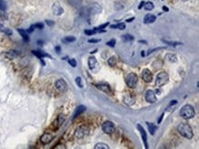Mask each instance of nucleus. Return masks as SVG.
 Here are the masks:
<instances>
[{"label": "nucleus", "mask_w": 199, "mask_h": 149, "mask_svg": "<svg viewBox=\"0 0 199 149\" xmlns=\"http://www.w3.org/2000/svg\"><path fill=\"white\" fill-rule=\"evenodd\" d=\"M177 131L181 135L187 138V139H192L194 136L193 129L191 128V126L187 124H180L177 127Z\"/></svg>", "instance_id": "obj_1"}, {"label": "nucleus", "mask_w": 199, "mask_h": 149, "mask_svg": "<svg viewBox=\"0 0 199 149\" xmlns=\"http://www.w3.org/2000/svg\"><path fill=\"white\" fill-rule=\"evenodd\" d=\"M180 115L184 119H192L195 115V108L190 104H185L184 106H183L180 111Z\"/></svg>", "instance_id": "obj_2"}, {"label": "nucleus", "mask_w": 199, "mask_h": 149, "mask_svg": "<svg viewBox=\"0 0 199 149\" xmlns=\"http://www.w3.org/2000/svg\"><path fill=\"white\" fill-rule=\"evenodd\" d=\"M168 81H169V75L167 74V72L162 71V72L158 73V75L156 77V86L157 87H162Z\"/></svg>", "instance_id": "obj_3"}, {"label": "nucleus", "mask_w": 199, "mask_h": 149, "mask_svg": "<svg viewBox=\"0 0 199 149\" xmlns=\"http://www.w3.org/2000/svg\"><path fill=\"white\" fill-rule=\"evenodd\" d=\"M126 83L129 88H135L136 85L138 83V76L137 74H135L133 72L129 73L127 77H126Z\"/></svg>", "instance_id": "obj_4"}, {"label": "nucleus", "mask_w": 199, "mask_h": 149, "mask_svg": "<svg viewBox=\"0 0 199 149\" xmlns=\"http://www.w3.org/2000/svg\"><path fill=\"white\" fill-rule=\"evenodd\" d=\"M88 67L93 72H97L100 70L99 63L97 62V59L93 56L88 59Z\"/></svg>", "instance_id": "obj_5"}, {"label": "nucleus", "mask_w": 199, "mask_h": 149, "mask_svg": "<svg viewBox=\"0 0 199 149\" xmlns=\"http://www.w3.org/2000/svg\"><path fill=\"white\" fill-rule=\"evenodd\" d=\"M102 129L106 134H111L115 132V125L112 122L106 121V122H104L103 124H102Z\"/></svg>", "instance_id": "obj_6"}, {"label": "nucleus", "mask_w": 199, "mask_h": 149, "mask_svg": "<svg viewBox=\"0 0 199 149\" xmlns=\"http://www.w3.org/2000/svg\"><path fill=\"white\" fill-rule=\"evenodd\" d=\"M88 134H89V128L86 125L79 126L75 131V136L77 138H83V137L86 136Z\"/></svg>", "instance_id": "obj_7"}, {"label": "nucleus", "mask_w": 199, "mask_h": 149, "mask_svg": "<svg viewBox=\"0 0 199 149\" xmlns=\"http://www.w3.org/2000/svg\"><path fill=\"white\" fill-rule=\"evenodd\" d=\"M88 11L91 15H97L102 12V7L98 3H93L88 7Z\"/></svg>", "instance_id": "obj_8"}, {"label": "nucleus", "mask_w": 199, "mask_h": 149, "mask_svg": "<svg viewBox=\"0 0 199 149\" xmlns=\"http://www.w3.org/2000/svg\"><path fill=\"white\" fill-rule=\"evenodd\" d=\"M145 100L147 101L148 102H150V103H154V102L157 101L155 92L152 91V90H149V91L146 92V94H145Z\"/></svg>", "instance_id": "obj_9"}, {"label": "nucleus", "mask_w": 199, "mask_h": 149, "mask_svg": "<svg viewBox=\"0 0 199 149\" xmlns=\"http://www.w3.org/2000/svg\"><path fill=\"white\" fill-rule=\"evenodd\" d=\"M141 77L145 82H151L152 81V73L151 72L150 70L144 69L141 72Z\"/></svg>", "instance_id": "obj_10"}, {"label": "nucleus", "mask_w": 199, "mask_h": 149, "mask_svg": "<svg viewBox=\"0 0 199 149\" xmlns=\"http://www.w3.org/2000/svg\"><path fill=\"white\" fill-rule=\"evenodd\" d=\"M52 139H53V135H52L50 133H44L42 135L40 136V143L43 144V145H47L49 143H50L52 141Z\"/></svg>", "instance_id": "obj_11"}, {"label": "nucleus", "mask_w": 199, "mask_h": 149, "mask_svg": "<svg viewBox=\"0 0 199 149\" xmlns=\"http://www.w3.org/2000/svg\"><path fill=\"white\" fill-rule=\"evenodd\" d=\"M97 89L101 90L104 92L108 93V94H112V90L109 86V84H108L106 82H101V83L97 84Z\"/></svg>", "instance_id": "obj_12"}, {"label": "nucleus", "mask_w": 199, "mask_h": 149, "mask_svg": "<svg viewBox=\"0 0 199 149\" xmlns=\"http://www.w3.org/2000/svg\"><path fill=\"white\" fill-rule=\"evenodd\" d=\"M55 87L60 92H64L67 89V83L64 80L60 79L55 82Z\"/></svg>", "instance_id": "obj_13"}, {"label": "nucleus", "mask_w": 199, "mask_h": 149, "mask_svg": "<svg viewBox=\"0 0 199 149\" xmlns=\"http://www.w3.org/2000/svg\"><path fill=\"white\" fill-rule=\"evenodd\" d=\"M137 127H138V130L140 131V134H141L142 141H143V143H144L145 148H146V149H148V148H149V145H148V140H147V134H146V132H145L144 128H143V127H142L140 124H138Z\"/></svg>", "instance_id": "obj_14"}, {"label": "nucleus", "mask_w": 199, "mask_h": 149, "mask_svg": "<svg viewBox=\"0 0 199 149\" xmlns=\"http://www.w3.org/2000/svg\"><path fill=\"white\" fill-rule=\"evenodd\" d=\"M52 11H53V14L55 16H61L64 14V8L60 5V3L55 2L52 5Z\"/></svg>", "instance_id": "obj_15"}, {"label": "nucleus", "mask_w": 199, "mask_h": 149, "mask_svg": "<svg viewBox=\"0 0 199 149\" xmlns=\"http://www.w3.org/2000/svg\"><path fill=\"white\" fill-rule=\"evenodd\" d=\"M135 101H136V98L132 93H127L124 96V102H125L126 104L129 105V106L133 105L135 103Z\"/></svg>", "instance_id": "obj_16"}, {"label": "nucleus", "mask_w": 199, "mask_h": 149, "mask_svg": "<svg viewBox=\"0 0 199 149\" xmlns=\"http://www.w3.org/2000/svg\"><path fill=\"white\" fill-rule=\"evenodd\" d=\"M64 120H65V117L64 115H62V114L59 115L58 118L54 121L53 124H52V125H53V129L54 130H57L58 128H60V127L61 126V124H64Z\"/></svg>", "instance_id": "obj_17"}, {"label": "nucleus", "mask_w": 199, "mask_h": 149, "mask_svg": "<svg viewBox=\"0 0 199 149\" xmlns=\"http://www.w3.org/2000/svg\"><path fill=\"white\" fill-rule=\"evenodd\" d=\"M32 53L34 55H36L39 59H42L43 57H48V58H51L50 55H49L48 53L43 52L42 50H32Z\"/></svg>", "instance_id": "obj_18"}, {"label": "nucleus", "mask_w": 199, "mask_h": 149, "mask_svg": "<svg viewBox=\"0 0 199 149\" xmlns=\"http://www.w3.org/2000/svg\"><path fill=\"white\" fill-rule=\"evenodd\" d=\"M155 20H156L155 16L148 14V15H146L145 17H144V23L145 24H151V23H153Z\"/></svg>", "instance_id": "obj_19"}, {"label": "nucleus", "mask_w": 199, "mask_h": 149, "mask_svg": "<svg viewBox=\"0 0 199 149\" xmlns=\"http://www.w3.org/2000/svg\"><path fill=\"white\" fill-rule=\"evenodd\" d=\"M85 111H86V106H83V105L78 106V107L76 108V110H75V113H74V119L76 118L77 116H79L81 113H83Z\"/></svg>", "instance_id": "obj_20"}, {"label": "nucleus", "mask_w": 199, "mask_h": 149, "mask_svg": "<svg viewBox=\"0 0 199 149\" xmlns=\"http://www.w3.org/2000/svg\"><path fill=\"white\" fill-rule=\"evenodd\" d=\"M166 60L170 61V62H176L177 61V56L175 54H173V53H167L165 56Z\"/></svg>", "instance_id": "obj_21"}, {"label": "nucleus", "mask_w": 199, "mask_h": 149, "mask_svg": "<svg viewBox=\"0 0 199 149\" xmlns=\"http://www.w3.org/2000/svg\"><path fill=\"white\" fill-rule=\"evenodd\" d=\"M146 124H147V125H148V128H149L150 134H151V135H153V134H155V131L157 130V126H156L154 124H152V123H149V122H147Z\"/></svg>", "instance_id": "obj_22"}, {"label": "nucleus", "mask_w": 199, "mask_h": 149, "mask_svg": "<svg viewBox=\"0 0 199 149\" xmlns=\"http://www.w3.org/2000/svg\"><path fill=\"white\" fill-rule=\"evenodd\" d=\"M18 33H19L20 35H21V37L23 38V39H24L25 41H29V35H28V33H27V31H26V30L21 29V28H18Z\"/></svg>", "instance_id": "obj_23"}, {"label": "nucleus", "mask_w": 199, "mask_h": 149, "mask_svg": "<svg viewBox=\"0 0 199 149\" xmlns=\"http://www.w3.org/2000/svg\"><path fill=\"white\" fill-rule=\"evenodd\" d=\"M164 43H166V44H168V45H170V46H173V47H175V46H179V45H183V43H181V42H175V41H169V40H167V39H162Z\"/></svg>", "instance_id": "obj_24"}, {"label": "nucleus", "mask_w": 199, "mask_h": 149, "mask_svg": "<svg viewBox=\"0 0 199 149\" xmlns=\"http://www.w3.org/2000/svg\"><path fill=\"white\" fill-rule=\"evenodd\" d=\"M95 149H109V146L107 145V144H104V143H98L95 145L94 147Z\"/></svg>", "instance_id": "obj_25"}, {"label": "nucleus", "mask_w": 199, "mask_h": 149, "mask_svg": "<svg viewBox=\"0 0 199 149\" xmlns=\"http://www.w3.org/2000/svg\"><path fill=\"white\" fill-rule=\"evenodd\" d=\"M110 28H113V29L114 28H119L120 30H123V29L126 28V25H125V23H119L117 25H110Z\"/></svg>", "instance_id": "obj_26"}, {"label": "nucleus", "mask_w": 199, "mask_h": 149, "mask_svg": "<svg viewBox=\"0 0 199 149\" xmlns=\"http://www.w3.org/2000/svg\"><path fill=\"white\" fill-rule=\"evenodd\" d=\"M75 37H72V36H70V37H66V38H64V39H62V42L64 43H65V44H68V43H71V42H74V41H75Z\"/></svg>", "instance_id": "obj_27"}, {"label": "nucleus", "mask_w": 199, "mask_h": 149, "mask_svg": "<svg viewBox=\"0 0 199 149\" xmlns=\"http://www.w3.org/2000/svg\"><path fill=\"white\" fill-rule=\"evenodd\" d=\"M144 8L146 10H148V11H151L154 8V4L152 2H147V3H144Z\"/></svg>", "instance_id": "obj_28"}, {"label": "nucleus", "mask_w": 199, "mask_h": 149, "mask_svg": "<svg viewBox=\"0 0 199 149\" xmlns=\"http://www.w3.org/2000/svg\"><path fill=\"white\" fill-rule=\"evenodd\" d=\"M117 61H118V60H117V58L113 56V57H111V58L108 59V65H110V66L113 67V66H115V65L117 64Z\"/></svg>", "instance_id": "obj_29"}, {"label": "nucleus", "mask_w": 199, "mask_h": 149, "mask_svg": "<svg viewBox=\"0 0 199 149\" xmlns=\"http://www.w3.org/2000/svg\"><path fill=\"white\" fill-rule=\"evenodd\" d=\"M122 39H123V40H124L125 42L134 40V37L131 36V35H129V34H127V35H123V36H122Z\"/></svg>", "instance_id": "obj_30"}, {"label": "nucleus", "mask_w": 199, "mask_h": 149, "mask_svg": "<svg viewBox=\"0 0 199 149\" xmlns=\"http://www.w3.org/2000/svg\"><path fill=\"white\" fill-rule=\"evenodd\" d=\"M75 82H76L77 86H78L79 88H83V80H82L81 77H76V79H75Z\"/></svg>", "instance_id": "obj_31"}, {"label": "nucleus", "mask_w": 199, "mask_h": 149, "mask_svg": "<svg viewBox=\"0 0 199 149\" xmlns=\"http://www.w3.org/2000/svg\"><path fill=\"white\" fill-rule=\"evenodd\" d=\"M7 9V3L5 0H0V10L1 11H5Z\"/></svg>", "instance_id": "obj_32"}, {"label": "nucleus", "mask_w": 199, "mask_h": 149, "mask_svg": "<svg viewBox=\"0 0 199 149\" xmlns=\"http://www.w3.org/2000/svg\"><path fill=\"white\" fill-rule=\"evenodd\" d=\"M17 55H18V53L16 51H14V50H11V51H9L7 53V57L10 58V59H14Z\"/></svg>", "instance_id": "obj_33"}, {"label": "nucleus", "mask_w": 199, "mask_h": 149, "mask_svg": "<svg viewBox=\"0 0 199 149\" xmlns=\"http://www.w3.org/2000/svg\"><path fill=\"white\" fill-rule=\"evenodd\" d=\"M107 45L111 47V48H114L115 46H116V39H111L109 41L107 42Z\"/></svg>", "instance_id": "obj_34"}, {"label": "nucleus", "mask_w": 199, "mask_h": 149, "mask_svg": "<svg viewBox=\"0 0 199 149\" xmlns=\"http://www.w3.org/2000/svg\"><path fill=\"white\" fill-rule=\"evenodd\" d=\"M68 62H69V64H70L72 67H74V68H75L76 65H77V62H76V60H75V59H71V60H69Z\"/></svg>", "instance_id": "obj_35"}, {"label": "nucleus", "mask_w": 199, "mask_h": 149, "mask_svg": "<svg viewBox=\"0 0 199 149\" xmlns=\"http://www.w3.org/2000/svg\"><path fill=\"white\" fill-rule=\"evenodd\" d=\"M85 33H86V35H94V34H96V33H97V31H96L95 29H93V30H88V29H86V30H85Z\"/></svg>", "instance_id": "obj_36"}, {"label": "nucleus", "mask_w": 199, "mask_h": 149, "mask_svg": "<svg viewBox=\"0 0 199 149\" xmlns=\"http://www.w3.org/2000/svg\"><path fill=\"white\" fill-rule=\"evenodd\" d=\"M101 39H91L88 40L89 43H97V42H100Z\"/></svg>", "instance_id": "obj_37"}, {"label": "nucleus", "mask_w": 199, "mask_h": 149, "mask_svg": "<svg viewBox=\"0 0 199 149\" xmlns=\"http://www.w3.org/2000/svg\"><path fill=\"white\" fill-rule=\"evenodd\" d=\"M34 27H35V28H40V29H42V28H43V24H42V23H37V24L34 25Z\"/></svg>", "instance_id": "obj_38"}, {"label": "nucleus", "mask_w": 199, "mask_h": 149, "mask_svg": "<svg viewBox=\"0 0 199 149\" xmlns=\"http://www.w3.org/2000/svg\"><path fill=\"white\" fill-rule=\"evenodd\" d=\"M34 28H35V27H34V25H32L31 26L28 30H27V33L29 34V33H31V32H33V30H34Z\"/></svg>", "instance_id": "obj_39"}, {"label": "nucleus", "mask_w": 199, "mask_h": 149, "mask_svg": "<svg viewBox=\"0 0 199 149\" xmlns=\"http://www.w3.org/2000/svg\"><path fill=\"white\" fill-rule=\"evenodd\" d=\"M108 25H109V22H108V23H105V24H103V25L99 26L97 28H98V29H101V28H107V26H108Z\"/></svg>", "instance_id": "obj_40"}, {"label": "nucleus", "mask_w": 199, "mask_h": 149, "mask_svg": "<svg viewBox=\"0 0 199 149\" xmlns=\"http://www.w3.org/2000/svg\"><path fill=\"white\" fill-rule=\"evenodd\" d=\"M46 23L49 26H53L54 25V22H53V21H51V20H46Z\"/></svg>", "instance_id": "obj_41"}, {"label": "nucleus", "mask_w": 199, "mask_h": 149, "mask_svg": "<svg viewBox=\"0 0 199 149\" xmlns=\"http://www.w3.org/2000/svg\"><path fill=\"white\" fill-rule=\"evenodd\" d=\"M163 113L160 116V118H159V120H158V124H161V122H162V118H163Z\"/></svg>", "instance_id": "obj_42"}, {"label": "nucleus", "mask_w": 199, "mask_h": 149, "mask_svg": "<svg viewBox=\"0 0 199 149\" xmlns=\"http://www.w3.org/2000/svg\"><path fill=\"white\" fill-rule=\"evenodd\" d=\"M55 49H56L57 53H60V51H61V47H60V46H56V47H55Z\"/></svg>", "instance_id": "obj_43"}, {"label": "nucleus", "mask_w": 199, "mask_h": 149, "mask_svg": "<svg viewBox=\"0 0 199 149\" xmlns=\"http://www.w3.org/2000/svg\"><path fill=\"white\" fill-rule=\"evenodd\" d=\"M143 6H144V1H141L140 4V6H139V9H141Z\"/></svg>", "instance_id": "obj_44"}, {"label": "nucleus", "mask_w": 199, "mask_h": 149, "mask_svg": "<svg viewBox=\"0 0 199 149\" xmlns=\"http://www.w3.org/2000/svg\"><path fill=\"white\" fill-rule=\"evenodd\" d=\"M132 20H134V17H130V18H128V19L126 20V21H127L128 23H129V22H132Z\"/></svg>", "instance_id": "obj_45"}, {"label": "nucleus", "mask_w": 199, "mask_h": 149, "mask_svg": "<svg viewBox=\"0 0 199 149\" xmlns=\"http://www.w3.org/2000/svg\"><path fill=\"white\" fill-rule=\"evenodd\" d=\"M139 42L140 43H142V44H148L147 41H145V40H139Z\"/></svg>", "instance_id": "obj_46"}, {"label": "nucleus", "mask_w": 199, "mask_h": 149, "mask_svg": "<svg viewBox=\"0 0 199 149\" xmlns=\"http://www.w3.org/2000/svg\"><path fill=\"white\" fill-rule=\"evenodd\" d=\"M162 9L164 10V11H169V9H168V7H165V6H164V7H162Z\"/></svg>", "instance_id": "obj_47"}, {"label": "nucleus", "mask_w": 199, "mask_h": 149, "mask_svg": "<svg viewBox=\"0 0 199 149\" xmlns=\"http://www.w3.org/2000/svg\"><path fill=\"white\" fill-rule=\"evenodd\" d=\"M54 148H65V146H55Z\"/></svg>", "instance_id": "obj_48"}, {"label": "nucleus", "mask_w": 199, "mask_h": 149, "mask_svg": "<svg viewBox=\"0 0 199 149\" xmlns=\"http://www.w3.org/2000/svg\"><path fill=\"white\" fill-rule=\"evenodd\" d=\"M183 2H186V1H188V0H182Z\"/></svg>", "instance_id": "obj_49"}]
</instances>
